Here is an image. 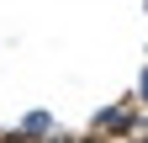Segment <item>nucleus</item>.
I'll return each instance as SVG.
<instances>
[{
	"label": "nucleus",
	"mask_w": 148,
	"mask_h": 143,
	"mask_svg": "<svg viewBox=\"0 0 148 143\" xmlns=\"http://www.w3.org/2000/svg\"><path fill=\"white\" fill-rule=\"evenodd\" d=\"M138 101L148 106V69H143V74H138Z\"/></svg>",
	"instance_id": "7ed1b4c3"
},
{
	"label": "nucleus",
	"mask_w": 148,
	"mask_h": 143,
	"mask_svg": "<svg viewBox=\"0 0 148 143\" xmlns=\"http://www.w3.org/2000/svg\"><path fill=\"white\" fill-rule=\"evenodd\" d=\"M143 11H148V0H143Z\"/></svg>",
	"instance_id": "20e7f679"
},
{
	"label": "nucleus",
	"mask_w": 148,
	"mask_h": 143,
	"mask_svg": "<svg viewBox=\"0 0 148 143\" xmlns=\"http://www.w3.org/2000/svg\"><path fill=\"white\" fill-rule=\"evenodd\" d=\"M16 133H21V138H64V133H58V122H53V111H42V106H37V111H27Z\"/></svg>",
	"instance_id": "f03ea898"
},
{
	"label": "nucleus",
	"mask_w": 148,
	"mask_h": 143,
	"mask_svg": "<svg viewBox=\"0 0 148 143\" xmlns=\"http://www.w3.org/2000/svg\"><path fill=\"white\" fill-rule=\"evenodd\" d=\"M95 133H143V117L132 111V106H106V111H95V122H90Z\"/></svg>",
	"instance_id": "f257e3e1"
}]
</instances>
